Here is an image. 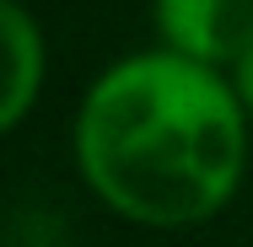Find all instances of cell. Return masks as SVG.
<instances>
[{
    "label": "cell",
    "instance_id": "obj_1",
    "mask_svg": "<svg viewBox=\"0 0 253 247\" xmlns=\"http://www.w3.org/2000/svg\"><path fill=\"white\" fill-rule=\"evenodd\" d=\"M248 107L232 81L172 49L108 65L76 113V167L140 226H194L243 183Z\"/></svg>",
    "mask_w": 253,
    "mask_h": 247
},
{
    "label": "cell",
    "instance_id": "obj_4",
    "mask_svg": "<svg viewBox=\"0 0 253 247\" xmlns=\"http://www.w3.org/2000/svg\"><path fill=\"white\" fill-rule=\"evenodd\" d=\"M232 86H237V97H243V107L253 113V49L232 65Z\"/></svg>",
    "mask_w": 253,
    "mask_h": 247
},
{
    "label": "cell",
    "instance_id": "obj_3",
    "mask_svg": "<svg viewBox=\"0 0 253 247\" xmlns=\"http://www.w3.org/2000/svg\"><path fill=\"white\" fill-rule=\"evenodd\" d=\"M0 27H5V54H11V81H5V102H0V124L16 129L22 113L33 107L38 81H43V38H38V27H33L22 0L0 5Z\"/></svg>",
    "mask_w": 253,
    "mask_h": 247
},
{
    "label": "cell",
    "instance_id": "obj_2",
    "mask_svg": "<svg viewBox=\"0 0 253 247\" xmlns=\"http://www.w3.org/2000/svg\"><path fill=\"white\" fill-rule=\"evenodd\" d=\"M162 43L194 65H237L253 49V0H151Z\"/></svg>",
    "mask_w": 253,
    "mask_h": 247
}]
</instances>
